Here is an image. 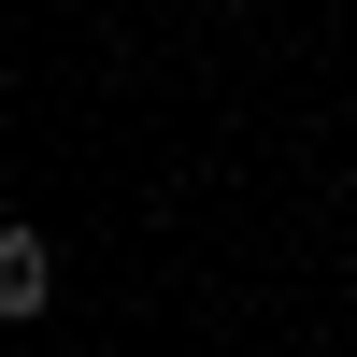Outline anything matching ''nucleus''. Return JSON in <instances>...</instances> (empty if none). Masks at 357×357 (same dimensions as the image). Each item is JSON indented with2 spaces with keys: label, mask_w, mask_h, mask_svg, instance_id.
Returning <instances> with one entry per match:
<instances>
[{
  "label": "nucleus",
  "mask_w": 357,
  "mask_h": 357,
  "mask_svg": "<svg viewBox=\"0 0 357 357\" xmlns=\"http://www.w3.org/2000/svg\"><path fill=\"white\" fill-rule=\"evenodd\" d=\"M0 314H57V243H43V229H0Z\"/></svg>",
  "instance_id": "nucleus-1"
}]
</instances>
